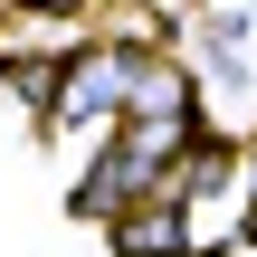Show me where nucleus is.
<instances>
[{"mask_svg": "<svg viewBox=\"0 0 257 257\" xmlns=\"http://www.w3.org/2000/svg\"><path fill=\"white\" fill-rule=\"evenodd\" d=\"M134 57H143V48H86L76 67H57V86H48L57 124H95V114H114L124 86H134Z\"/></svg>", "mask_w": 257, "mask_h": 257, "instance_id": "nucleus-1", "label": "nucleus"}, {"mask_svg": "<svg viewBox=\"0 0 257 257\" xmlns=\"http://www.w3.org/2000/svg\"><path fill=\"white\" fill-rule=\"evenodd\" d=\"M114 257H181V210L162 200L153 219L143 210H124V238H114Z\"/></svg>", "mask_w": 257, "mask_h": 257, "instance_id": "nucleus-2", "label": "nucleus"}, {"mask_svg": "<svg viewBox=\"0 0 257 257\" xmlns=\"http://www.w3.org/2000/svg\"><path fill=\"white\" fill-rule=\"evenodd\" d=\"M0 10H38V0H0Z\"/></svg>", "mask_w": 257, "mask_h": 257, "instance_id": "nucleus-3", "label": "nucleus"}]
</instances>
